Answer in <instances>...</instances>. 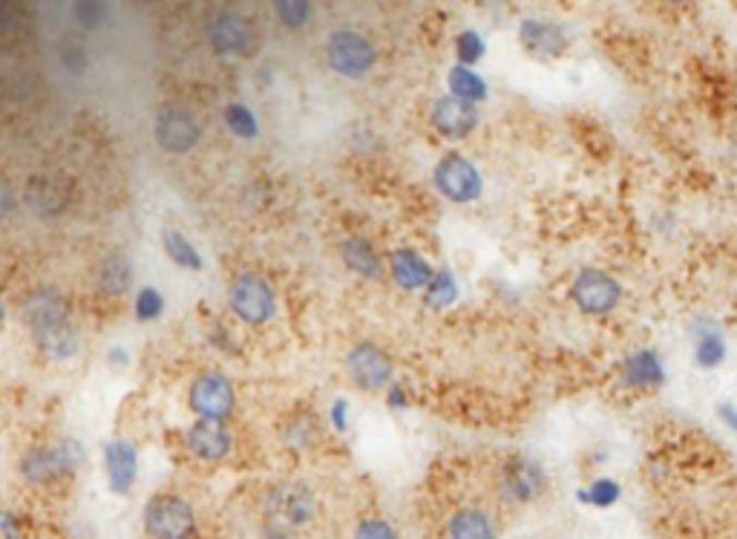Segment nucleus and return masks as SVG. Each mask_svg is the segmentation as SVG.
<instances>
[{
  "label": "nucleus",
  "instance_id": "nucleus-7",
  "mask_svg": "<svg viewBox=\"0 0 737 539\" xmlns=\"http://www.w3.org/2000/svg\"><path fill=\"white\" fill-rule=\"evenodd\" d=\"M205 40L222 58H245L257 44L254 26L237 9H214L205 17Z\"/></svg>",
  "mask_w": 737,
  "mask_h": 539
},
{
  "label": "nucleus",
  "instance_id": "nucleus-46",
  "mask_svg": "<svg viewBox=\"0 0 737 539\" xmlns=\"http://www.w3.org/2000/svg\"><path fill=\"white\" fill-rule=\"evenodd\" d=\"M263 539H291V534L280 531V528H268V531L263 534Z\"/></svg>",
  "mask_w": 737,
  "mask_h": 539
},
{
  "label": "nucleus",
  "instance_id": "nucleus-26",
  "mask_svg": "<svg viewBox=\"0 0 737 539\" xmlns=\"http://www.w3.org/2000/svg\"><path fill=\"white\" fill-rule=\"evenodd\" d=\"M282 442L294 453L312 451L314 444L321 442V421H317V416L314 412H297V416H291L286 421V427H282Z\"/></svg>",
  "mask_w": 737,
  "mask_h": 539
},
{
  "label": "nucleus",
  "instance_id": "nucleus-14",
  "mask_svg": "<svg viewBox=\"0 0 737 539\" xmlns=\"http://www.w3.org/2000/svg\"><path fill=\"white\" fill-rule=\"evenodd\" d=\"M346 370L354 386H361L366 393L389 390L395 384V363L392 358L375 344H358L346 355Z\"/></svg>",
  "mask_w": 737,
  "mask_h": 539
},
{
  "label": "nucleus",
  "instance_id": "nucleus-27",
  "mask_svg": "<svg viewBox=\"0 0 737 539\" xmlns=\"http://www.w3.org/2000/svg\"><path fill=\"white\" fill-rule=\"evenodd\" d=\"M447 87H449V96L461 98V101H470V105L487 101V96H490L487 81L481 79L473 67H464V64H456L452 70H449Z\"/></svg>",
  "mask_w": 737,
  "mask_h": 539
},
{
  "label": "nucleus",
  "instance_id": "nucleus-28",
  "mask_svg": "<svg viewBox=\"0 0 737 539\" xmlns=\"http://www.w3.org/2000/svg\"><path fill=\"white\" fill-rule=\"evenodd\" d=\"M161 249H165V254H168L179 268L200 272V268L205 266L200 249H196L182 231H177V228H165V231H161Z\"/></svg>",
  "mask_w": 737,
  "mask_h": 539
},
{
  "label": "nucleus",
  "instance_id": "nucleus-42",
  "mask_svg": "<svg viewBox=\"0 0 737 539\" xmlns=\"http://www.w3.org/2000/svg\"><path fill=\"white\" fill-rule=\"evenodd\" d=\"M386 404L392 407V410H407L409 407V395L401 384L389 386V395H386Z\"/></svg>",
  "mask_w": 737,
  "mask_h": 539
},
{
  "label": "nucleus",
  "instance_id": "nucleus-34",
  "mask_svg": "<svg viewBox=\"0 0 737 539\" xmlns=\"http://www.w3.org/2000/svg\"><path fill=\"white\" fill-rule=\"evenodd\" d=\"M484 52H487V44H484V38H481L475 29H464V33L456 38L458 64H464V67L479 64L481 58H484Z\"/></svg>",
  "mask_w": 737,
  "mask_h": 539
},
{
  "label": "nucleus",
  "instance_id": "nucleus-33",
  "mask_svg": "<svg viewBox=\"0 0 737 539\" xmlns=\"http://www.w3.org/2000/svg\"><path fill=\"white\" fill-rule=\"evenodd\" d=\"M133 314H136V321L142 323H156L165 314V295L159 289H153V286H145V289H138L136 303H133Z\"/></svg>",
  "mask_w": 737,
  "mask_h": 539
},
{
  "label": "nucleus",
  "instance_id": "nucleus-39",
  "mask_svg": "<svg viewBox=\"0 0 737 539\" xmlns=\"http://www.w3.org/2000/svg\"><path fill=\"white\" fill-rule=\"evenodd\" d=\"M208 340H210V344H214V347L219 349V352H225V355L237 352V340H233V335L228 330H225L222 323H210Z\"/></svg>",
  "mask_w": 737,
  "mask_h": 539
},
{
  "label": "nucleus",
  "instance_id": "nucleus-36",
  "mask_svg": "<svg viewBox=\"0 0 737 539\" xmlns=\"http://www.w3.org/2000/svg\"><path fill=\"white\" fill-rule=\"evenodd\" d=\"M354 539H401V534H398L392 523H386L380 516H372V519H363L354 528Z\"/></svg>",
  "mask_w": 737,
  "mask_h": 539
},
{
  "label": "nucleus",
  "instance_id": "nucleus-11",
  "mask_svg": "<svg viewBox=\"0 0 737 539\" xmlns=\"http://www.w3.org/2000/svg\"><path fill=\"white\" fill-rule=\"evenodd\" d=\"M547 488V474L542 462L528 459V456H514L502 465L498 474V493L510 505H524V502L539 500Z\"/></svg>",
  "mask_w": 737,
  "mask_h": 539
},
{
  "label": "nucleus",
  "instance_id": "nucleus-44",
  "mask_svg": "<svg viewBox=\"0 0 737 539\" xmlns=\"http://www.w3.org/2000/svg\"><path fill=\"white\" fill-rule=\"evenodd\" d=\"M107 361H110V367H116V370H124L130 363V355L124 352V347H112L110 355H107Z\"/></svg>",
  "mask_w": 737,
  "mask_h": 539
},
{
  "label": "nucleus",
  "instance_id": "nucleus-31",
  "mask_svg": "<svg viewBox=\"0 0 737 539\" xmlns=\"http://www.w3.org/2000/svg\"><path fill=\"white\" fill-rule=\"evenodd\" d=\"M274 15L280 21L286 29H303L309 21H312L314 9L312 3H305V0H277L274 3Z\"/></svg>",
  "mask_w": 737,
  "mask_h": 539
},
{
  "label": "nucleus",
  "instance_id": "nucleus-29",
  "mask_svg": "<svg viewBox=\"0 0 737 539\" xmlns=\"http://www.w3.org/2000/svg\"><path fill=\"white\" fill-rule=\"evenodd\" d=\"M222 119H225V128L231 130L237 139H257L259 136L257 113H254L249 105H242V101H231V105H225Z\"/></svg>",
  "mask_w": 737,
  "mask_h": 539
},
{
  "label": "nucleus",
  "instance_id": "nucleus-1",
  "mask_svg": "<svg viewBox=\"0 0 737 539\" xmlns=\"http://www.w3.org/2000/svg\"><path fill=\"white\" fill-rule=\"evenodd\" d=\"M87 459L78 439H61L52 444H35L21 456V476L29 484H52L75 474Z\"/></svg>",
  "mask_w": 737,
  "mask_h": 539
},
{
  "label": "nucleus",
  "instance_id": "nucleus-4",
  "mask_svg": "<svg viewBox=\"0 0 737 539\" xmlns=\"http://www.w3.org/2000/svg\"><path fill=\"white\" fill-rule=\"evenodd\" d=\"M228 307L249 326H265L277 314V291L259 272H240L228 286Z\"/></svg>",
  "mask_w": 737,
  "mask_h": 539
},
{
  "label": "nucleus",
  "instance_id": "nucleus-12",
  "mask_svg": "<svg viewBox=\"0 0 737 539\" xmlns=\"http://www.w3.org/2000/svg\"><path fill=\"white\" fill-rule=\"evenodd\" d=\"M433 182L442 196H447L456 205H470L484 191V179H481L479 168L467 156L449 154L435 165Z\"/></svg>",
  "mask_w": 737,
  "mask_h": 539
},
{
  "label": "nucleus",
  "instance_id": "nucleus-23",
  "mask_svg": "<svg viewBox=\"0 0 737 539\" xmlns=\"http://www.w3.org/2000/svg\"><path fill=\"white\" fill-rule=\"evenodd\" d=\"M340 257L358 277H366V280H380L384 277V257L377 254L375 242H368L361 233L346 237L340 242Z\"/></svg>",
  "mask_w": 737,
  "mask_h": 539
},
{
  "label": "nucleus",
  "instance_id": "nucleus-9",
  "mask_svg": "<svg viewBox=\"0 0 737 539\" xmlns=\"http://www.w3.org/2000/svg\"><path fill=\"white\" fill-rule=\"evenodd\" d=\"M570 300L577 303L579 312L600 318L623 303V283L605 268H582L570 280Z\"/></svg>",
  "mask_w": 737,
  "mask_h": 539
},
{
  "label": "nucleus",
  "instance_id": "nucleus-10",
  "mask_svg": "<svg viewBox=\"0 0 737 539\" xmlns=\"http://www.w3.org/2000/svg\"><path fill=\"white\" fill-rule=\"evenodd\" d=\"M24 202L35 217H61L73 205V179L58 173V170H40V173L26 179Z\"/></svg>",
  "mask_w": 737,
  "mask_h": 539
},
{
  "label": "nucleus",
  "instance_id": "nucleus-35",
  "mask_svg": "<svg viewBox=\"0 0 737 539\" xmlns=\"http://www.w3.org/2000/svg\"><path fill=\"white\" fill-rule=\"evenodd\" d=\"M73 17L81 29L96 33V29L105 26L107 17H110V9H107L105 3H89V0H81V3H75L73 7Z\"/></svg>",
  "mask_w": 737,
  "mask_h": 539
},
{
  "label": "nucleus",
  "instance_id": "nucleus-13",
  "mask_svg": "<svg viewBox=\"0 0 737 539\" xmlns=\"http://www.w3.org/2000/svg\"><path fill=\"white\" fill-rule=\"evenodd\" d=\"M17 314H21V323L33 332L35 338L40 332L56 330L58 323L70 321V300L56 286H38V289L26 291L21 298Z\"/></svg>",
  "mask_w": 737,
  "mask_h": 539
},
{
  "label": "nucleus",
  "instance_id": "nucleus-41",
  "mask_svg": "<svg viewBox=\"0 0 737 539\" xmlns=\"http://www.w3.org/2000/svg\"><path fill=\"white\" fill-rule=\"evenodd\" d=\"M0 531H3V539H24V523L17 519L15 511H7V514H3Z\"/></svg>",
  "mask_w": 737,
  "mask_h": 539
},
{
  "label": "nucleus",
  "instance_id": "nucleus-16",
  "mask_svg": "<svg viewBox=\"0 0 737 539\" xmlns=\"http://www.w3.org/2000/svg\"><path fill=\"white\" fill-rule=\"evenodd\" d=\"M619 384L633 393H654L665 384V363L657 349L642 347L619 363Z\"/></svg>",
  "mask_w": 737,
  "mask_h": 539
},
{
  "label": "nucleus",
  "instance_id": "nucleus-5",
  "mask_svg": "<svg viewBox=\"0 0 737 539\" xmlns=\"http://www.w3.org/2000/svg\"><path fill=\"white\" fill-rule=\"evenodd\" d=\"M153 139H156V145L165 154H191L202 142V119L196 116V110H191L188 105H179V101L161 105L156 110V119H153Z\"/></svg>",
  "mask_w": 737,
  "mask_h": 539
},
{
  "label": "nucleus",
  "instance_id": "nucleus-19",
  "mask_svg": "<svg viewBox=\"0 0 737 539\" xmlns=\"http://www.w3.org/2000/svg\"><path fill=\"white\" fill-rule=\"evenodd\" d=\"M105 470L110 491L128 496L138 476V451L128 439H110L105 444Z\"/></svg>",
  "mask_w": 737,
  "mask_h": 539
},
{
  "label": "nucleus",
  "instance_id": "nucleus-18",
  "mask_svg": "<svg viewBox=\"0 0 737 539\" xmlns=\"http://www.w3.org/2000/svg\"><path fill=\"white\" fill-rule=\"evenodd\" d=\"M691 355H694V363H698L700 370H717L726 363V355H729V347H726V332L714 318H698V321L691 323Z\"/></svg>",
  "mask_w": 737,
  "mask_h": 539
},
{
  "label": "nucleus",
  "instance_id": "nucleus-32",
  "mask_svg": "<svg viewBox=\"0 0 737 539\" xmlns=\"http://www.w3.org/2000/svg\"><path fill=\"white\" fill-rule=\"evenodd\" d=\"M619 496H623V488H619L617 479H596V482H591V488L579 491V502L593 507H614Z\"/></svg>",
  "mask_w": 737,
  "mask_h": 539
},
{
  "label": "nucleus",
  "instance_id": "nucleus-30",
  "mask_svg": "<svg viewBox=\"0 0 737 539\" xmlns=\"http://www.w3.org/2000/svg\"><path fill=\"white\" fill-rule=\"evenodd\" d=\"M424 300L433 309H447L458 300V280L452 268H442L435 274V280L430 283V289L424 291Z\"/></svg>",
  "mask_w": 737,
  "mask_h": 539
},
{
  "label": "nucleus",
  "instance_id": "nucleus-15",
  "mask_svg": "<svg viewBox=\"0 0 737 539\" xmlns=\"http://www.w3.org/2000/svg\"><path fill=\"white\" fill-rule=\"evenodd\" d=\"M184 447H188L193 459L205 462V465H217V462H225L231 456L233 435L222 421L196 419L184 433Z\"/></svg>",
  "mask_w": 737,
  "mask_h": 539
},
{
  "label": "nucleus",
  "instance_id": "nucleus-24",
  "mask_svg": "<svg viewBox=\"0 0 737 539\" xmlns=\"http://www.w3.org/2000/svg\"><path fill=\"white\" fill-rule=\"evenodd\" d=\"M35 344H38L40 355H44L47 361L67 363V361H73L75 355H78L81 335H78V330H75V323L67 321V323H58L56 330L35 335Z\"/></svg>",
  "mask_w": 737,
  "mask_h": 539
},
{
  "label": "nucleus",
  "instance_id": "nucleus-21",
  "mask_svg": "<svg viewBox=\"0 0 737 539\" xmlns=\"http://www.w3.org/2000/svg\"><path fill=\"white\" fill-rule=\"evenodd\" d=\"M521 44L542 58H556L568 49V33L553 21H542V17H524L519 26Z\"/></svg>",
  "mask_w": 737,
  "mask_h": 539
},
{
  "label": "nucleus",
  "instance_id": "nucleus-3",
  "mask_svg": "<svg viewBox=\"0 0 737 539\" xmlns=\"http://www.w3.org/2000/svg\"><path fill=\"white\" fill-rule=\"evenodd\" d=\"M326 61L340 79H366L377 64L375 40L363 35L361 29H354V26H340L326 40Z\"/></svg>",
  "mask_w": 737,
  "mask_h": 539
},
{
  "label": "nucleus",
  "instance_id": "nucleus-40",
  "mask_svg": "<svg viewBox=\"0 0 737 539\" xmlns=\"http://www.w3.org/2000/svg\"><path fill=\"white\" fill-rule=\"evenodd\" d=\"M329 421L335 427V433H346V427H349V402L346 398H335L331 402Z\"/></svg>",
  "mask_w": 737,
  "mask_h": 539
},
{
  "label": "nucleus",
  "instance_id": "nucleus-2",
  "mask_svg": "<svg viewBox=\"0 0 737 539\" xmlns=\"http://www.w3.org/2000/svg\"><path fill=\"white\" fill-rule=\"evenodd\" d=\"M263 514L268 519V528H280V531H300L312 523L317 514V500L309 484L303 482H277L265 491Z\"/></svg>",
  "mask_w": 737,
  "mask_h": 539
},
{
  "label": "nucleus",
  "instance_id": "nucleus-6",
  "mask_svg": "<svg viewBox=\"0 0 737 539\" xmlns=\"http://www.w3.org/2000/svg\"><path fill=\"white\" fill-rule=\"evenodd\" d=\"M150 539H191L196 534V511L179 493H156L142 516Z\"/></svg>",
  "mask_w": 737,
  "mask_h": 539
},
{
  "label": "nucleus",
  "instance_id": "nucleus-20",
  "mask_svg": "<svg viewBox=\"0 0 737 539\" xmlns=\"http://www.w3.org/2000/svg\"><path fill=\"white\" fill-rule=\"evenodd\" d=\"M389 272L403 291H426L438 274L421 251L409 249V245H401L389 254Z\"/></svg>",
  "mask_w": 737,
  "mask_h": 539
},
{
  "label": "nucleus",
  "instance_id": "nucleus-25",
  "mask_svg": "<svg viewBox=\"0 0 737 539\" xmlns=\"http://www.w3.org/2000/svg\"><path fill=\"white\" fill-rule=\"evenodd\" d=\"M449 539H496V525L481 507H461L449 516Z\"/></svg>",
  "mask_w": 737,
  "mask_h": 539
},
{
  "label": "nucleus",
  "instance_id": "nucleus-37",
  "mask_svg": "<svg viewBox=\"0 0 737 539\" xmlns=\"http://www.w3.org/2000/svg\"><path fill=\"white\" fill-rule=\"evenodd\" d=\"M61 64L73 75H84L89 64L87 49L81 47V44H64V49H61Z\"/></svg>",
  "mask_w": 737,
  "mask_h": 539
},
{
  "label": "nucleus",
  "instance_id": "nucleus-38",
  "mask_svg": "<svg viewBox=\"0 0 737 539\" xmlns=\"http://www.w3.org/2000/svg\"><path fill=\"white\" fill-rule=\"evenodd\" d=\"M21 29H26V12L21 7H15V3H3L0 7V33L9 35L21 33Z\"/></svg>",
  "mask_w": 737,
  "mask_h": 539
},
{
  "label": "nucleus",
  "instance_id": "nucleus-22",
  "mask_svg": "<svg viewBox=\"0 0 737 539\" xmlns=\"http://www.w3.org/2000/svg\"><path fill=\"white\" fill-rule=\"evenodd\" d=\"M133 286V260L124 251H107L98 260L96 268V289L105 298H121Z\"/></svg>",
  "mask_w": 737,
  "mask_h": 539
},
{
  "label": "nucleus",
  "instance_id": "nucleus-45",
  "mask_svg": "<svg viewBox=\"0 0 737 539\" xmlns=\"http://www.w3.org/2000/svg\"><path fill=\"white\" fill-rule=\"evenodd\" d=\"M0 196H3V205H0V211H3V219H9V217H12V188L3 185Z\"/></svg>",
  "mask_w": 737,
  "mask_h": 539
},
{
  "label": "nucleus",
  "instance_id": "nucleus-17",
  "mask_svg": "<svg viewBox=\"0 0 737 539\" xmlns=\"http://www.w3.org/2000/svg\"><path fill=\"white\" fill-rule=\"evenodd\" d=\"M430 124L444 139H467L479 124V107L456 96H442L430 110Z\"/></svg>",
  "mask_w": 737,
  "mask_h": 539
},
{
  "label": "nucleus",
  "instance_id": "nucleus-43",
  "mask_svg": "<svg viewBox=\"0 0 737 539\" xmlns=\"http://www.w3.org/2000/svg\"><path fill=\"white\" fill-rule=\"evenodd\" d=\"M717 416L732 433H737V404H717Z\"/></svg>",
  "mask_w": 737,
  "mask_h": 539
},
{
  "label": "nucleus",
  "instance_id": "nucleus-8",
  "mask_svg": "<svg viewBox=\"0 0 737 539\" xmlns=\"http://www.w3.org/2000/svg\"><path fill=\"white\" fill-rule=\"evenodd\" d=\"M188 407L193 416L205 421H228L231 412L237 410V390L231 379L217 370L200 372L188 386Z\"/></svg>",
  "mask_w": 737,
  "mask_h": 539
}]
</instances>
